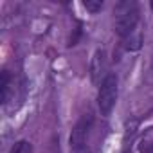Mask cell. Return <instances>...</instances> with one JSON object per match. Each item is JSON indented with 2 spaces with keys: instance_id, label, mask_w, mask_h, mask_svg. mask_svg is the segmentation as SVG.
Here are the masks:
<instances>
[{
  "instance_id": "1",
  "label": "cell",
  "mask_w": 153,
  "mask_h": 153,
  "mask_svg": "<svg viewBox=\"0 0 153 153\" xmlns=\"http://www.w3.org/2000/svg\"><path fill=\"white\" fill-rule=\"evenodd\" d=\"M139 22V7L135 2H119L115 6V33L121 38H128L133 34Z\"/></svg>"
},
{
  "instance_id": "2",
  "label": "cell",
  "mask_w": 153,
  "mask_h": 153,
  "mask_svg": "<svg viewBox=\"0 0 153 153\" xmlns=\"http://www.w3.org/2000/svg\"><path fill=\"white\" fill-rule=\"evenodd\" d=\"M117 101V78L114 74H108L101 83L99 96H97V106L103 115H110Z\"/></svg>"
},
{
  "instance_id": "3",
  "label": "cell",
  "mask_w": 153,
  "mask_h": 153,
  "mask_svg": "<svg viewBox=\"0 0 153 153\" xmlns=\"http://www.w3.org/2000/svg\"><path fill=\"white\" fill-rule=\"evenodd\" d=\"M92 123H94V117L88 114V115H83L78 123L74 124L72 131H70V148L72 149H79V148H85V142H87V137H88V131L92 128Z\"/></svg>"
},
{
  "instance_id": "4",
  "label": "cell",
  "mask_w": 153,
  "mask_h": 153,
  "mask_svg": "<svg viewBox=\"0 0 153 153\" xmlns=\"http://www.w3.org/2000/svg\"><path fill=\"white\" fill-rule=\"evenodd\" d=\"M106 70V56L105 51H96L94 58H92V65H90V74H92V79L97 83L101 79V76Z\"/></svg>"
},
{
  "instance_id": "5",
  "label": "cell",
  "mask_w": 153,
  "mask_h": 153,
  "mask_svg": "<svg viewBox=\"0 0 153 153\" xmlns=\"http://www.w3.org/2000/svg\"><path fill=\"white\" fill-rule=\"evenodd\" d=\"M9 81H11V76L7 70H2L0 74V101L6 103L7 101V94H9Z\"/></svg>"
},
{
  "instance_id": "6",
  "label": "cell",
  "mask_w": 153,
  "mask_h": 153,
  "mask_svg": "<svg viewBox=\"0 0 153 153\" xmlns=\"http://www.w3.org/2000/svg\"><path fill=\"white\" fill-rule=\"evenodd\" d=\"M31 151H33L31 144H29L27 140H20V142H16V144L11 148L9 153H31Z\"/></svg>"
},
{
  "instance_id": "7",
  "label": "cell",
  "mask_w": 153,
  "mask_h": 153,
  "mask_svg": "<svg viewBox=\"0 0 153 153\" xmlns=\"http://www.w3.org/2000/svg\"><path fill=\"white\" fill-rule=\"evenodd\" d=\"M83 6H85L90 13H97V11L103 9V2H101V0H85Z\"/></svg>"
},
{
  "instance_id": "8",
  "label": "cell",
  "mask_w": 153,
  "mask_h": 153,
  "mask_svg": "<svg viewBox=\"0 0 153 153\" xmlns=\"http://www.w3.org/2000/svg\"><path fill=\"white\" fill-rule=\"evenodd\" d=\"M139 149L140 153H153V140H142Z\"/></svg>"
},
{
  "instance_id": "9",
  "label": "cell",
  "mask_w": 153,
  "mask_h": 153,
  "mask_svg": "<svg viewBox=\"0 0 153 153\" xmlns=\"http://www.w3.org/2000/svg\"><path fill=\"white\" fill-rule=\"evenodd\" d=\"M72 153H92V151L85 146V148H79V149H72Z\"/></svg>"
},
{
  "instance_id": "10",
  "label": "cell",
  "mask_w": 153,
  "mask_h": 153,
  "mask_svg": "<svg viewBox=\"0 0 153 153\" xmlns=\"http://www.w3.org/2000/svg\"><path fill=\"white\" fill-rule=\"evenodd\" d=\"M124 153H130V151H124Z\"/></svg>"
}]
</instances>
